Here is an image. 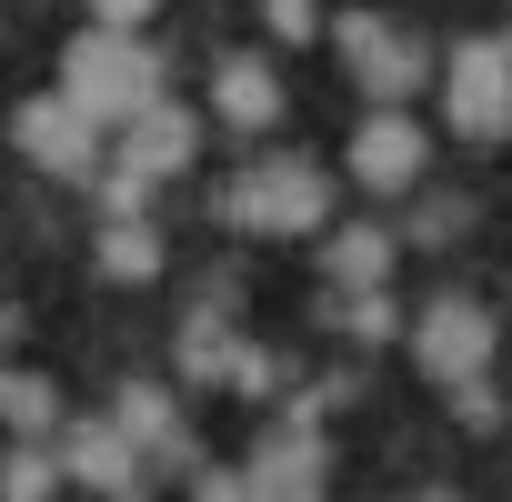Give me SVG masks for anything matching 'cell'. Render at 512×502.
I'll return each mask as SVG.
<instances>
[{
    "mask_svg": "<svg viewBox=\"0 0 512 502\" xmlns=\"http://www.w3.org/2000/svg\"><path fill=\"white\" fill-rule=\"evenodd\" d=\"M221 221L312 241V231H332V171H322V161H292V151H262V161L221 191Z\"/></svg>",
    "mask_w": 512,
    "mask_h": 502,
    "instance_id": "6da1fadb",
    "label": "cell"
},
{
    "mask_svg": "<svg viewBox=\"0 0 512 502\" xmlns=\"http://www.w3.org/2000/svg\"><path fill=\"white\" fill-rule=\"evenodd\" d=\"M61 91H71L101 131H121L141 101H161V61L141 51V31H101V21H91V31L61 51Z\"/></svg>",
    "mask_w": 512,
    "mask_h": 502,
    "instance_id": "7a4b0ae2",
    "label": "cell"
},
{
    "mask_svg": "<svg viewBox=\"0 0 512 502\" xmlns=\"http://www.w3.org/2000/svg\"><path fill=\"white\" fill-rule=\"evenodd\" d=\"M442 121H452V141H482V151L512 141V41H452Z\"/></svg>",
    "mask_w": 512,
    "mask_h": 502,
    "instance_id": "3957f363",
    "label": "cell"
},
{
    "mask_svg": "<svg viewBox=\"0 0 512 502\" xmlns=\"http://www.w3.org/2000/svg\"><path fill=\"white\" fill-rule=\"evenodd\" d=\"M492 312L482 302H462V292H442L422 322H412V362H422V382H442V392H462V382H482L492 372Z\"/></svg>",
    "mask_w": 512,
    "mask_h": 502,
    "instance_id": "277c9868",
    "label": "cell"
},
{
    "mask_svg": "<svg viewBox=\"0 0 512 502\" xmlns=\"http://www.w3.org/2000/svg\"><path fill=\"white\" fill-rule=\"evenodd\" d=\"M11 141H21V161L51 171V181H91V171H101V121H91L71 91H61V101H51V91L21 101V111H11Z\"/></svg>",
    "mask_w": 512,
    "mask_h": 502,
    "instance_id": "5b68a950",
    "label": "cell"
},
{
    "mask_svg": "<svg viewBox=\"0 0 512 502\" xmlns=\"http://www.w3.org/2000/svg\"><path fill=\"white\" fill-rule=\"evenodd\" d=\"M332 41H342V71H352L372 101H412V91H422V71H432V51H422L412 31L372 21V11H342V21H332Z\"/></svg>",
    "mask_w": 512,
    "mask_h": 502,
    "instance_id": "8992f818",
    "label": "cell"
},
{
    "mask_svg": "<svg viewBox=\"0 0 512 502\" xmlns=\"http://www.w3.org/2000/svg\"><path fill=\"white\" fill-rule=\"evenodd\" d=\"M422 161H432L422 121H412L402 101H372V121L352 131V181H362V191H412V181H422Z\"/></svg>",
    "mask_w": 512,
    "mask_h": 502,
    "instance_id": "52a82bcc",
    "label": "cell"
},
{
    "mask_svg": "<svg viewBox=\"0 0 512 502\" xmlns=\"http://www.w3.org/2000/svg\"><path fill=\"white\" fill-rule=\"evenodd\" d=\"M191 151H201V111H181V101H141V111L121 121V141H111V161L141 171V181L191 171Z\"/></svg>",
    "mask_w": 512,
    "mask_h": 502,
    "instance_id": "ba28073f",
    "label": "cell"
},
{
    "mask_svg": "<svg viewBox=\"0 0 512 502\" xmlns=\"http://www.w3.org/2000/svg\"><path fill=\"white\" fill-rule=\"evenodd\" d=\"M61 462H71V482H81V492H111V502H121V492H141V462H151V452H141V442H131V422L111 412V422H81V432L61 442Z\"/></svg>",
    "mask_w": 512,
    "mask_h": 502,
    "instance_id": "9c48e42d",
    "label": "cell"
},
{
    "mask_svg": "<svg viewBox=\"0 0 512 502\" xmlns=\"http://www.w3.org/2000/svg\"><path fill=\"white\" fill-rule=\"evenodd\" d=\"M211 121L241 131V141H251V131H272V121H282V71H272V61H251V51L221 61V71H211Z\"/></svg>",
    "mask_w": 512,
    "mask_h": 502,
    "instance_id": "30bf717a",
    "label": "cell"
},
{
    "mask_svg": "<svg viewBox=\"0 0 512 502\" xmlns=\"http://www.w3.org/2000/svg\"><path fill=\"white\" fill-rule=\"evenodd\" d=\"M322 272H332V292H382V272H392V231H382V221L332 231V241H322Z\"/></svg>",
    "mask_w": 512,
    "mask_h": 502,
    "instance_id": "8fae6325",
    "label": "cell"
},
{
    "mask_svg": "<svg viewBox=\"0 0 512 502\" xmlns=\"http://www.w3.org/2000/svg\"><path fill=\"white\" fill-rule=\"evenodd\" d=\"M322 432L312 422H292V442H262L251 452V492H322Z\"/></svg>",
    "mask_w": 512,
    "mask_h": 502,
    "instance_id": "7c38bea8",
    "label": "cell"
},
{
    "mask_svg": "<svg viewBox=\"0 0 512 502\" xmlns=\"http://www.w3.org/2000/svg\"><path fill=\"white\" fill-rule=\"evenodd\" d=\"M111 412L131 422V442H141V452L181 462V412H171V392H161V382H121V402H111Z\"/></svg>",
    "mask_w": 512,
    "mask_h": 502,
    "instance_id": "4fadbf2b",
    "label": "cell"
},
{
    "mask_svg": "<svg viewBox=\"0 0 512 502\" xmlns=\"http://www.w3.org/2000/svg\"><path fill=\"white\" fill-rule=\"evenodd\" d=\"M101 272H111V282H151V272H161V231H151L141 211H111V221H101Z\"/></svg>",
    "mask_w": 512,
    "mask_h": 502,
    "instance_id": "5bb4252c",
    "label": "cell"
},
{
    "mask_svg": "<svg viewBox=\"0 0 512 502\" xmlns=\"http://www.w3.org/2000/svg\"><path fill=\"white\" fill-rule=\"evenodd\" d=\"M231 352H241V342H231V322L201 302V312L181 322V382H211V372H231Z\"/></svg>",
    "mask_w": 512,
    "mask_h": 502,
    "instance_id": "9a60e30c",
    "label": "cell"
},
{
    "mask_svg": "<svg viewBox=\"0 0 512 502\" xmlns=\"http://www.w3.org/2000/svg\"><path fill=\"white\" fill-rule=\"evenodd\" d=\"M0 422H21V432H51L61 422V392L41 372H0Z\"/></svg>",
    "mask_w": 512,
    "mask_h": 502,
    "instance_id": "2e32d148",
    "label": "cell"
},
{
    "mask_svg": "<svg viewBox=\"0 0 512 502\" xmlns=\"http://www.w3.org/2000/svg\"><path fill=\"white\" fill-rule=\"evenodd\" d=\"M61 482H71V462H51V452H41V432H31L11 462H0V492H11V502H41V492H61Z\"/></svg>",
    "mask_w": 512,
    "mask_h": 502,
    "instance_id": "e0dca14e",
    "label": "cell"
},
{
    "mask_svg": "<svg viewBox=\"0 0 512 502\" xmlns=\"http://www.w3.org/2000/svg\"><path fill=\"white\" fill-rule=\"evenodd\" d=\"M342 322H352L362 342H392V332H402V312H392L382 292H342Z\"/></svg>",
    "mask_w": 512,
    "mask_h": 502,
    "instance_id": "ac0fdd59",
    "label": "cell"
},
{
    "mask_svg": "<svg viewBox=\"0 0 512 502\" xmlns=\"http://www.w3.org/2000/svg\"><path fill=\"white\" fill-rule=\"evenodd\" d=\"M442 402H452L472 432H492V422H502V392H492V372H482V382H462V392H442Z\"/></svg>",
    "mask_w": 512,
    "mask_h": 502,
    "instance_id": "d6986e66",
    "label": "cell"
},
{
    "mask_svg": "<svg viewBox=\"0 0 512 502\" xmlns=\"http://www.w3.org/2000/svg\"><path fill=\"white\" fill-rule=\"evenodd\" d=\"M262 21H272L282 41H312V31H322V0H262Z\"/></svg>",
    "mask_w": 512,
    "mask_h": 502,
    "instance_id": "ffe728a7",
    "label": "cell"
},
{
    "mask_svg": "<svg viewBox=\"0 0 512 502\" xmlns=\"http://www.w3.org/2000/svg\"><path fill=\"white\" fill-rule=\"evenodd\" d=\"M151 11H161V0H91V21H101V31H141Z\"/></svg>",
    "mask_w": 512,
    "mask_h": 502,
    "instance_id": "44dd1931",
    "label": "cell"
}]
</instances>
